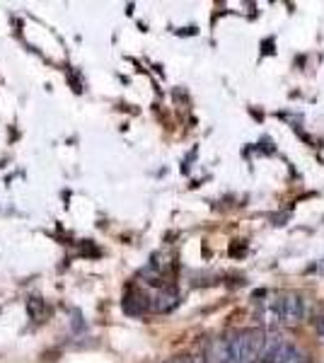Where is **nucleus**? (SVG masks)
<instances>
[{
    "mask_svg": "<svg viewBox=\"0 0 324 363\" xmlns=\"http://www.w3.org/2000/svg\"><path fill=\"white\" fill-rule=\"evenodd\" d=\"M264 330H238L233 335L218 339L211 347V363H257L267 347Z\"/></svg>",
    "mask_w": 324,
    "mask_h": 363,
    "instance_id": "1",
    "label": "nucleus"
},
{
    "mask_svg": "<svg viewBox=\"0 0 324 363\" xmlns=\"http://www.w3.org/2000/svg\"><path fill=\"white\" fill-rule=\"evenodd\" d=\"M259 322L264 327H296L308 318V301L296 291H284L259 306Z\"/></svg>",
    "mask_w": 324,
    "mask_h": 363,
    "instance_id": "2",
    "label": "nucleus"
},
{
    "mask_svg": "<svg viewBox=\"0 0 324 363\" xmlns=\"http://www.w3.org/2000/svg\"><path fill=\"white\" fill-rule=\"evenodd\" d=\"M262 359L274 361V363H308L305 354L296 347V344L288 342V339L276 337V335L267 337V347H264Z\"/></svg>",
    "mask_w": 324,
    "mask_h": 363,
    "instance_id": "3",
    "label": "nucleus"
},
{
    "mask_svg": "<svg viewBox=\"0 0 324 363\" xmlns=\"http://www.w3.org/2000/svg\"><path fill=\"white\" fill-rule=\"evenodd\" d=\"M177 301H179V296H177L174 289H162L155 294L152 310H157V313H167V310H172L177 306Z\"/></svg>",
    "mask_w": 324,
    "mask_h": 363,
    "instance_id": "4",
    "label": "nucleus"
},
{
    "mask_svg": "<svg viewBox=\"0 0 324 363\" xmlns=\"http://www.w3.org/2000/svg\"><path fill=\"white\" fill-rule=\"evenodd\" d=\"M315 330H317V337H320V342L324 344V315H322V318H320V320H317Z\"/></svg>",
    "mask_w": 324,
    "mask_h": 363,
    "instance_id": "5",
    "label": "nucleus"
},
{
    "mask_svg": "<svg viewBox=\"0 0 324 363\" xmlns=\"http://www.w3.org/2000/svg\"><path fill=\"white\" fill-rule=\"evenodd\" d=\"M312 272H317V274H322V277H324V259L317 262V264L312 267Z\"/></svg>",
    "mask_w": 324,
    "mask_h": 363,
    "instance_id": "6",
    "label": "nucleus"
},
{
    "mask_svg": "<svg viewBox=\"0 0 324 363\" xmlns=\"http://www.w3.org/2000/svg\"><path fill=\"white\" fill-rule=\"evenodd\" d=\"M167 363H191V359H186V356H177V359L167 361Z\"/></svg>",
    "mask_w": 324,
    "mask_h": 363,
    "instance_id": "7",
    "label": "nucleus"
},
{
    "mask_svg": "<svg viewBox=\"0 0 324 363\" xmlns=\"http://www.w3.org/2000/svg\"><path fill=\"white\" fill-rule=\"evenodd\" d=\"M257 363H274V361H267V359H259Z\"/></svg>",
    "mask_w": 324,
    "mask_h": 363,
    "instance_id": "8",
    "label": "nucleus"
}]
</instances>
